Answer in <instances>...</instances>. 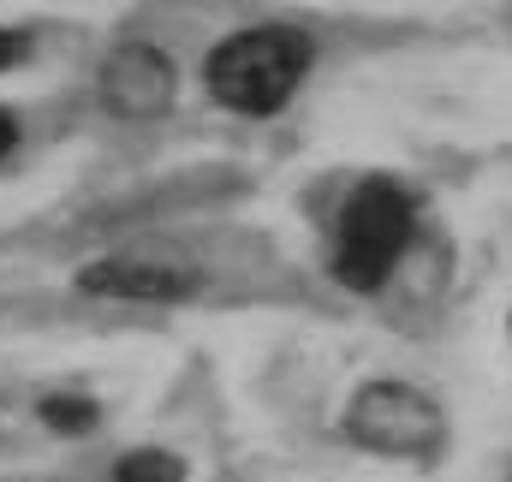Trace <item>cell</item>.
<instances>
[{
    "mask_svg": "<svg viewBox=\"0 0 512 482\" xmlns=\"http://www.w3.org/2000/svg\"><path fill=\"white\" fill-rule=\"evenodd\" d=\"M310 60H316V42L304 30L251 24L209 54L203 78H209V96L233 114H280L292 102V90L310 78Z\"/></svg>",
    "mask_w": 512,
    "mask_h": 482,
    "instance_id": "obj_1",
    "label": "cell"
},
{
    "mask_svg": "<svg viewBox=\"0 0 512 482\" xmlns=\"http://www.w3.org/2000/svg\"><path fill=\"white\" fill-rule=\"evenodd\" d=\"M507 334H512V322H507Z\"/></svg>",
    "mask_w": 512,
    "mask_h": 482,
    "instance_id": "obj_10",
    "label": "cell"
},
{
    "mask_svg": "<svg viewBox=\"0 0 512 482\" xmlns=\"http://www.w3.org/2000/svg\"><path fill=\"white\" fill-rule=\"evenodd\" d=\"M114 482H185V459L161 447H137L114 465Z\"/></svg>",
    "mask_w": 512,
    "mask_h": 482,
    "instance_id": "obj_6",
    "label": "cell"
},
{
    "mask_svg": "<svg viewBox=\"0 0 512 482\" xmlns=\"http://www.w3.org/2000/svg\"><path fill=\"white\" fill-rule=\"evenodd\" d=\"M411 215L417 197L393 179H364L340 215V250H334V274L352 292H382L411 244Z\"/></svg>",
    "mask_w": 512,
    "mask_h": 482,
    "instance_id": "obj_2",
    "label": "cell"
},
{
    "mask_svg": "<svg viewBox=\"0 0 512 482\" xmlns=\"http://www.w3.org/2000/svg\"><path fill=\"white\" fill-rule=\"evenodd\" d=\"M6 149H18V120L0 108V155H6Z\"/></svg>",
    "mask_w": 512,
    "mask_h": 482,
    "instance_id": "obj_9",
    "label": "cell"
},
{
    "mask_svg": "<svg viewBox=\"0 0 512 482\" xmlns=\"http://www.w3.org/2000/svg\"><path fill=\"white\" fill-rule=\"evenodd\" d=\"M191 286L197 280L185 268H167V262H149V256H102V262L78 268V292H90V298L173 304V298H191Z\"/></svg>",
    "mask_w": 512,
    "mask_h": 482,
    "instance_id": "obj_5",
    "label": "cell"
},
{
    "mask_svg": "<svg viewBox=\"0 0 512 482\" xmlns=\"http://www.w3.org/2000/svg\"><path fill=\"white\" fill-rule=\"evenodd\" d=\"M24 60V36H12V30H0V72H12Z\"/></svg>",
    "mask_w": 512,
    "mask_h": 482,
    "instance_id": "obj_8",
    "label": "cell"
},
{
    "mask_svg": "<svg viewBox=\"0 0 512 482\" xmlns=\"http://www.w3.org/2000/svg\"><path fill=\"white\" fill-rule=\"evenodd\" d=\"M340 429L364 453H382V459H429L441 447V435H447V417L411 381H364L346 399Z\"/></svg>",
    "mask_w": 512,
    "mask_h": 482,
    "instance_id": "obj_3",
    "label": "cell"
},
{
    "mask_svg": "<svg viewBox=\"0 0 512 482\" xmlns=\"http://www.w3.org/2000/svg\"><path fill=\"white\" fill-rule=\"evenodd\" d=\"M42 423L60 429V435H90L96 429V405L72 399V393H54V399H42Z\"/></svg>",
    "mask_w": 512,
    "mask_h": 482,
    "instance_id": "obj_7",
    "label": "cell"
},
{
    "mask_svg": "<svg viewBox=\"0 0 512 482\" xmlns=\"http://www.w3.org/2000/svg\"><path fill=\"white\" fill-rule=\"evenodd\" d=\"M173 60L149 42H120L102 66V102L126 120H155L173 108Z\"/></svg>",
    "mask_w": 512,
    "mask_h": 482,
    "instance_id": "obj_4",
    "label": "cell"
}]
</instances>
